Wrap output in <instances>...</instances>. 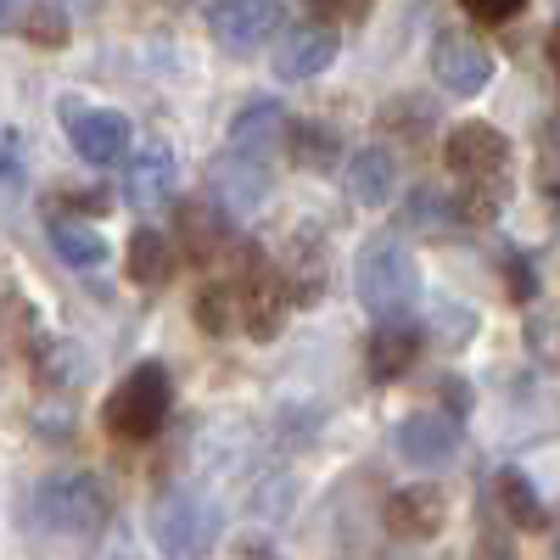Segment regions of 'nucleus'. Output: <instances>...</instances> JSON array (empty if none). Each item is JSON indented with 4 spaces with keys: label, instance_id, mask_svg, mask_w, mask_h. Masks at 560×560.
Here are the masks:
<instances>
[{
    "label": "nucleus",
    "instance_id": "bb28decb",
    "mask_svg": "<svg viewBox=\"0 0 560 560\" xmlns=\"http://www.w3.org/2000/svg\"><path fill=\"white\" fill-rule=\"evenodd\" d=\"M459 7L471 12L477 23H510V18L527 7V0H459Z\"/></svg>",
    "mask_w": 560,
    "mask_h": 560
},
{
    "label": "nucleus",
    "instance_id": "20e7f679",
    "mask_svg": "<svg viewBox=\"0 0 560 560\" xmlns=\"http://www.w3.org/2000/svg\"><path fill=\"white\" fill-rule=\"evenodd\" d=\"M287 28V7L280 0H219L213 7V39L236 57H253Z\"/></svg>",
    "mask_w": 560,
    "mask_h": 560
},
{
    "label": "nucleus",
    "instance_id": "6e6552de",
    "mask_svg": "<svg viewBox=\"0 0 560 560\" xmlns=\"http://www.w3.org/2000/svg\"><path fill=\"white\" fill-rule=\"evenodd\" d=\"M174 185H179V163L174 152L163 147V140H140V147L124 158V197L129 208H163L174 197Z\"/></svg>",
    "mask_w": 560,
    "mask_h": 560
},
{
    "label": "nucleus",
    "instance_id": "393cba45",
    "mask_svg": "<svg viewBox=\"0 0 560 560\" xmlns=\"http://www.w3.org/2000/svg\"><path fill=\"white\" fill-rule=\"evenodd\" d=\"M0 152H7V202H18L23 197V135L7 129L0 135Z\"/></svg>",
    "mask_w": 560,
    "mask_h": 560
},
{
    "label": "nucleus",
    "instance_id": "ddd939ff",
    "mask_svg": "<svg viewBox=\"0 0 560 560\" xmlns=\"http://www.w3.org/2000/svg\"><path fill=\"white\" fill-rule=\"evenodd\" d=\"M364 359H370V376H376V382H398L404 370L420 359V331L409 319H382L376 331H370Z\"/></svg>",
    "mask_w": 560,
    "mask_h": 560
},
{
    "label": "nucleus",
    "instance_id": "0eeeda50",
    "mask_svg": "<svg viewBox=\"0 0 560 560\" xmlns=\"http://www.w3.org/2000/svg\"><path fill=\"white\" fill-rule=\"evenodd\" d=\"M443 163L459 179H493L510 163V140L493 124H454L443 135Z\"/></svg>",
    "mask_w": 560,
    "mask_h": 560
},
{
    "label": "nucleus",
    "instance_id": "7ed1b4c3",
    "mask_svg": "<svg viewBox=\"0 0 560 560\" xmlns=\"http://www.w3.org/2000/svg\"><path fill=\"white\" fill-rule=\"evenodd\" d=\"M34 516L45 533H96L107 522V493L96 477L84 471H62V477H45L34 493Z\"/></svg>",
    "mask_w": 560,
    "mask_h": 560
},
{
    "label": "nucleus",
    "instance_id": "39448f33",
    "mask_svg": "<svg viewBox=\"0 0 560 560\" xmlns=\"http://www.w3.org/2000/svg\"><path fill=\"white\" fill-rule=\"evenodd\" d=\"M68 140L73 152L90 163V168H107V163H124L129 158V118L124 113H107V107H68Z\"/></svg>",
    "mask_w": 560,
    "mask_h": 560
},
{
    "label": "nucleus",
    "instance_id": "1a4fd4ad",
    "mask_svg": "<svg viewBox=\"0 0 560 560\" xmlns=\"http://www.w3.org/2000/svg\"><path fill=\"white\" fill-rule=\"evenodd\" d=\"M432 73L438 84L448 90V96H477V90L493 79V57L482 51V45L471 34H438L432 39Z\"/></svg>",
    "mask_w": 560,
    "mask_h": 560
},
{
    "label": "nucleus",
    "instance_id": "c85d7f7f",
    "mask_svg": "<svg viewBox=\"0 0 560 560\" xmlns=\"http://www.w3.org/2000/svg\"><path fill=\"white\" fill-rule=\"evenodd\" d=\"M477 560H516V549H510V538H504L499 527H482V538H477Z\"/></svg>",
    "mask_w": 560,
    "mask_h": 560
},
{
    "label": "nucleus",
    "instance_id": "cd10ccee",
    "mask_svg": "<svg viewBox=\"0 0 560 560\" xmlns=\"http://www.w3.org/2000/svg\"><path fill=\"white\" fill-rule=\"evenodd\" d=\"M314 18H342V23H359L370 12V0H308Z\"/></svg>",
    "mask_w": 560,
    "mask_h": 560
},
{
    "label": "nucleus",
    "instance_id": "a878e982",
    "mask_svg": "<svg viewBox=\"0 0 560 560\" xmlns=\"http://www.w3.org/2000/svg\"><path fill=\"white\" fill-rule=\"evenodd\" d=\"M51 213L68 219V213H107V197L102 191H57L51 197Z\"/></svg>",
    "mask_w": 560,
    "mask_h": 560
},
{
    "label": "nucleus",
    "instance_id": "f257e3e1",
    "mask_svg": "<svg viewBox=\"0 0 560 560\" xmlns=\"http://www.w3.org/2000/svg\"><path fill=\"white\" fill-rule=\"evenodd\" d=\"M168 404H174V387H168V370L163 364H135L129 376L113 387L102 420L118 443H147L163 432L168 420Z\"/></svg>",
    "mask_w": 560,
    "mask_h": 560
},
{
    "label": "nucleus",
    "instance_id": "dca6fc26",
    "mask_svg": "<svg viewBox=\"0 0 560 560\" xmlns=\"http://www.w3.org/2000/svg\"><path fill=\"white\" fill-rule=\"evenodd\" d=\"M280 135H287V113H280L275 102H253L247 113H236V124H230V152L269 163V147Z\"/></svg>",
    "mask_w": 560,
    "mask_h": 560
},
{
    "label": "nucleus",
    "instance_id": "f8f14e48",
    "mask_svg": "<svg viewBox=\"0 0 560 560\" xmlns=\"http://www.w3.org/2000/svg\"><path fill=\"white\" fill-rule=\"evenodd\" d=\"M337 62V34L325 23H308V28H292L287 39L275 45V73L287 84H303V79H319L325 68Z\"/></svg>",
    "mask_w": 560,
    "mask_h": 560
},
{
    "label": "nucleus",
    "instance_id": "412c9836",
    "mask_svg": "<svg viewBox=\"0 0 560 560\" xmlns=\"http://www.w3.org/2000/svg\"><path fill=\"white\" fill-rule=\"evenodd\" d=\"M197 319H202L208 337L236 331V319H242V287H236V280H213V287L197 298Z\"/></svg>",
    "mask_w": 560,
    "mask_h": 560
},
{
    "label": "nucleus",
    "instance_id": "4468645a",
    "mask_svg": "<svg viewBox=\"0 0 560 560\" xmlns=\"http://www.w3.org/2000/svg\"><path fill=\"white\" fill-rule=\"evenodd\" d=\"M443 516H448V504H443V493L438 488H398L393 499H387V527L398 533V538H432L438 527H443Z\"/></svg>",
    "mask_w": 560,
    "mask_h": 560
},
{
    "label": "nucleus",
    "instance_id": "423d86ee",
    "mask_svg": "<svg viewBox=\"0 0 560 560\" xmlns=\"http://www.w3.org/2000/svg\"><path fill=\"white\" fill-rule=\"evenodd\" d=\"M152 538L163 555L185 560V555H202L208 538H213V510L197 499V493H168L152 516Z\"/></svg>",
    "mask_w": 560,
    "mask_h": 560
},
{
    "label": "nucleus",
    "instance_id": "9d476101",
    "mask_svg": "<svg viewBox=\"0 0 560 560\" xmlns=\"http://www.w3.org/2000/svg\"><path fill=\"white\" fill-rule=\"evenodd\" d=\"M208 197L224 208V213H258L264 197H269V168L258 158H242V152H224L213 168H208Z\"/></svg>",
    "mask_w": 560,
    "mask_h": 560
},
{
    "label": "nucleus",
    "instance_id": "f03ea898",
    "mask_svg": "<svg viewBox=\"0 0 560 560\" xmlns=\"http://www.w3.org/2000/svg\"><path fill=\"white\" fill-rule=\"evenodd\" d=\"M420 298V269L404 242H370L359 258V303L376 319H404Z\"/></svg>",
    "mask_w": 560,
    "mask_h": 560
},
{
    "label": "nucleus",
    "instance_id": "b1692460",
    "mask_svg": "<svg viewBox=\"0 0 560 560\" xmlns=\"http://www.w3.org/2000/svg\"><path fill=\"white\" fill-rule=\"evenodd\" d=\"M409 219H415V224H427V236H443V230L454 224V208H448V197H438L432 185H427V191H415Z\"/></svg>",
    "mask_w": 560,
    "mask_h": 560
},
{
    "label": "nucleus",
    "instance_id": "4be33fe9",
    "mask_svg": "<svg viewBox=\"0 0 560 560\" xmlns=\"http://www.w3.org/2000/svg\"><path fill=\"white\" fill-rule=\"evenodd\" d=\"M18 34L34 39V45H45V51H62L73 28H68V12H62V7H45V0H34V7L18 18Z\"/></svg>",
    "mask_w": 560,
    "mask_h": 560
},
{
    "label": "nucleus",
    "instance_id": "6ab92c4d",
    "mask_svg": "<svg viewBox=\"0 0 560 560\" xmlns=\"http://www.w3.org/2000/svg\"><path fill=\"white\" fill-rule=\"evenodd\" d=\"M493 499H499V510L510 522H516L522 533H538L549 516H544V504H538V493H533V482L522 477V471H499L493 477Z\"/></svg>",
    "mask_w": 560,
    "mask_h": 560
},
{
    "label": "nucleus",
    "instance_id": "5701e85b",
    "mask_svg": "<svg viewBox=\"0 0 560 560\" xmlns=\"http://www.w3.org/2000/svg\"><path fill=\"white\" fill-rule=\"evenodd\" d=\"M337 129L331 124H298L292 129V158L303 163V168H331L337 163Z\"/></svg>",
    "mask_w": 560,
    "mask_h": 560
},
{
    "label": "nucleus",
    "instance_id": "9b49d317",
    "mask_svg": "<svg viewBox=\"0 0 560 560\" xmlns=\"http://www.w3.org/2000/svg\"><path fill=\"white\" fill-rule=\"evenodd\" d=\"M393 443H398V454L409 465H448L454 448H459V420L438 415V409H420L393 432Z\"/></svg>",
    "mask_w": 560,
    "mask_h": 560
},
{
    "label": "nucleus",
    "instance_id": "aec40b11",
    "mask_svg": "<svg viewBox=\"0 0 560 560\" xmlns=\"http://www.w3.org/2000/svg\"><path fill=\"white\" fill-rule=\"evenodd\" d=\"M51 247H57L73 269H96V264L107 258L102 230H90L84 219H51Z\"/></svg>",
    "mask_w": 560,
    "mask_h": 560
},
{
    "label": "nucleus",
    "instance_id": "f3484780",
    "mask_svg": "<svg viewBox=\"0 0 560 560\" xmlns=\"http://www.w3.org/2000/svg\"><path fill=\"white\" fill-rule=\"evenodd\" d=\"M393 185H398V168L382 147H359L353 163H348V197L359 208H382L393 197Z\"/></svg>",
    "mask_w": 560,
    "mask_h": 560
},
{
    "label": "nucleus",
    "instance_id": "c756f323",
    "mask_svg": "<svg viewBox=\"0 0 560 560\" xmlns=\"http://www.w3.org/2000/svg\"><path fill=\"white\" fill-rule=\"evenodd\" d=\"M549 68H555V73H560V23H555V28H549Z\"/></svg>",
    "mask_w": 560,
    "mask_h": 560
},
{
    "label": "nucleus",
    "instance_id": "a211bd4d",
    "mask_svg": "<svg viewBox=\"0 0 560 560\" xmlns=\"http://www.w3.org/2000/svg\"><path fill=\"white\" fill-rule=\"evenodd\" d=\"M129 275L140 280V287H163V280L174 275V242L163 236V230H135V242H129Z\"/></svg>",
    "mask_w": 560,
    "mask_h": 560
},
{
    "label": "nucleus",
    "instance_id": "2eb2a0df",
    "mask_svg": "<svg viewBox=\"0 0 560 560\" xmlns=\"http://www.w3.org/2000/svg\"><path fill=\"white\" fill-rule=\"evenodd\" d=\"M230 242V213L219 202H185L179 208V253L191 264H208Z\"/></svg>",
    "mask_w": 560,
    "mask_h": 560
}]
</instances>
